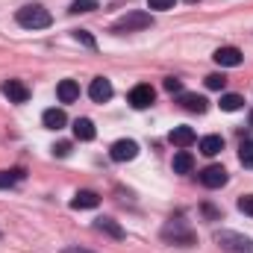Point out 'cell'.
Segmentation results:
<instances>
[{"instance_id": "6da1fadb", "label": "cell", "mask_w": 253, "mask_h": 253, "mask_svg": "<svg viewBox=\"0 0 253 253\" xmlns=\"http://www.w3.org/2000/svg\"><path fill=\"white\" fill-rule=\"evenodd\" d=\"M15 21L24 27V30H44V27H50L53 24V18H50V12L44 9V6H24V9H18V15H15Z\"/></svg>"}, {"instance_id": "7a4b0ae2", "label": "cell", "mask_w": 253, "mask_h": 253, "mask_svg": "<svg viewBox=\"0 0 253 253\" xmlns=\"http://www.w3.org/2000/svg\"><path fill=\"white\" fill-rule=\"evenodd\" d=\"M153 27V18L147 12H126L124 18H118L112 24V33L115 36H124V33H135V30H147Z\"/></svg>"}, {"instance_id": "3957f363", "label": "cell", "mask_w": 253, "mask_h": 253, "mask_svg": "<svg viewBox=\"0 0 253 253\" xmlns=\"http://www.w3.org/2000/svg\"><path fill=\"white\" fill-rule=\"evenodd\" d=\"M215 242L224 248L227 253H253V242L242 233H233V230H221L215 233Z\"/></svg>"}, {"instance_id": "277c9868", "label": "cell", "mask_w": 253, "mask_h": 253, "mask_svg": "<svg viewBox=\"0 0 253 253\" xmlns=\"http://www.w3.org/2000/svg\"><path fill=\"white\" fill-rule=\"evenodd\" d=\"M162 239L165 242H174V245H180V248H191L197 239H194V233H191L189 227H183L180 221H174V224H168L165 230H162Z\"/></svg>"}, {"instance_id": "5b68a950", "label": "cell", "mask_w": 253, "mask_h": 253, "mask_svg": "<svg viewBox=\"0 0 253 253\" xmlns=\"http://www.w3.org/2000/svg\"><path fill=\"white\" fill-rule=\"evenodd\" d=\"M109 156H112L115 162H132V159L138 156V144H135L132 138H118V141L112 144Z\"/></svg>"}, {"instance_id": "8992f818", "label": "cell", "mask_w": 253, "mask_h": 253, "mask_svg": "<svg viewBox=\"0 0 253 253\" xmlns=\"http://www.w3.org/2000/svg\"><path fill=\"white\" fill-rule=\"evenodd\" d=\"M126 100H129V106H132V109H147V106L156 100V91H153L150 85H144V83H141V85H135V88L129 91V97H126Z\"/></svg>"}, {"instance_id": "52a82bcc", "label": "cell", "mask_w": 253, "mask_h": 253, "mask_svg": "<svg viewBox=\"0 0 253 253\" xmlns=\"http://www.w3.org/2000/svg\"><path fill=\"white\" fill-rule=\"evenodd\" d=\"M3 94L9 97V103H27L30 100V88L21 80H6L3 83Z\"/></svg>"}, {"instance_id": "ba28073f", "label": "cell", "mask_w": 253, "mask_h": 253, "mask_svg": "<svg viewBox=\"0 0 253 253\" xmlns=\"http://www.w3.org/2000/svg\"><path fill=\"white\" fill-rule=\"evenodd\" d=\"M88 97H91L94 103H106V100L112 97V83H109L106 77H94L91 85H88Z\"/></svg>"}, {"instance_id": "9c48e42d", "label": "cell", "mask_w": 253, "mask_h": 253, "mask_svg": "<svg viewBox=\"0 0 253 253\" xmlns=\"http://www.w3.org/2000/svg\"><path fill=\"white\" fill-rule=\"evenodd\" d=\"M200 183H203L206 189H221V186L227 183V171H224L221 165H209V168L200 171Z\"/></svg>"}, {"instance_id": "30bf717a", "label": "cell", "mask_w": 253, "mask_h": 253, "mask_svg": "<svg viewBox=\"0 0 253 253\" xmlns=\"http://www.w3.org/2000/svg\"><path fill=\"white\" fill-rule=\"evenodd\" d=\"M212 59L221 65V68H239L245 56H242V50H239V47H218V50L212 53Z\"/></svg>"}, {"instance_id": "8fae6325", "label": "cell", "mask_w": 253, "mask_h": 253, "mask_svg": "<svg viewBox=\"0 0 253 253\" xmlns=\"http://www.w3.org/2000/svg\"><path fill=\"white\" fill-rule=\"evenodd\" d=\"M180 106H183L186 112H197V115H203V112L209 109V100L200 97V94H194V91H183V94H180Z\"/></svg>"}, {"instance_id": "7c38bea8", "label": "cell", "mask_w": 253, "mask_h": 253, "mask_svg": "<svg viewBox=\"0 0 253 253\" xmlns=\"http://www.w3.org/2000/svg\"><path fill=\"white\" fill-rule=\"evenodd\" d=\"M194 138H197V135H194V129H191V126H174V129L168 132V141H171V144H177L180 150L191 147V144H194Z\"/></svg>"}, {"instance_id": "4fadbf2b", "label": "cell", "mask_w": 253, "mask_h": 253, "mask_svg": "<svg viewBox=\"0 0 253 253\" xmlns=\"http://www.w3.org/2000/svg\"><path fill=\"white\" fill-rule=\"evenodd\" d=\"M97 203H100L97 191L83 189V191H77V194H74V200H71V209H94Z\"/></svg>"}, {"instance_id": "5bb4252c", "label": "cell", "mask_w": 253, "mask_h": 253, "mask_svg": "<svg viewBox=\"0 0 253 253\" xmlns=\"http://www.w3.org/2000/svg\"><path fill=\"white\" fill-rule=\"evenodd\" d=\"M94 230H100V233H106V236H112V239H124L126 233H124V227L118 224V221H112V218H97L94 221Z\"/></svg>"}, {"instance_id": "9a60e30c", "label": "cell", "mask_w": 253, "mask_h": 253, "mask_svg": "<svg viewBox=\"0 0 253 253\" xmlns=\"http://www.w3.org/2000/svg\"><path fill=\"white\" fill-rule=\"evenodd\" d=\"M56 94H59L62 103H74V100L80 97V85H77V80H62V83L56 85Z\"/></svg>"}, {"instance_id": "2e32d148", "label": "cell", "mask_w": 253, "mask_h": 253, "mask_svg": "<svg viewBox=\"0 0 253 253\" xmlns=\"http://www.w3.org/2000/svg\"><path fill=\"white\" fill-rule=\"evenodd\" d=\"M42 121H44V126L47 129H62L65 124H68V115H65L62 109H44V115H42Z\"/></svg>"}, {"instance_id": "e0dca14e", "label": "cell", "mask_w": 253, "mask_h": 253, "mask_svg": "<svg viewBox=\"0 0 253 253\" xmlns=\"http://www.w3.org/2000/svg\"><path fill=\"white\" fill-rule=\"evenodd\" d=\"M224 150V138L221 135H203L200 138V153L203 156H218Z\"/></svg>"}, {"instance_id": "ac0fdd59", "label": "cell", "mask_w": 253, "mask_h": 253, "mask_svg": "<svg viewBox=\"0 0 253 253\" xmlns=\"http://www.w3.org/2000/svg\"><path fill=\"white\" fill-rule=\"evenodd\" d=\"M74 135H77L80 141H91V138L97 135V129H94V124H91L88 118H77V121H74Z\"/></svg>"}, {"instance_id": "d6986e66", "label": "cell", "mask_w": 253, "mask_h": 253, "mask_svg": "<svg viewBox=\"0 0 253 253\" xmlns=\"http://www.w3.org/2000/svg\"><path fill=\"white\" fill-rule=\"evenodd\" d=\"M191 168H194V156L189 150H177L174 153V174H189Z\"/></svg>"}, {"instance_id": "ffe728a7", "label": "cell", "mask_w": 253, "mask_h": 253, "mask_svg": "<svg viewBox=\"0 0 253 253\" xmlns=\"http://www.w3.org/2000/svg\"><path fill=\"white\" fill-rule=\"evenodd\" d=\"M24 180V168H12V171H0V189H12L15 183Z\"/></svg>"}, {"instance_id": "44dd1931", "label": "cell", "mask_w": 253, "mask_h": 253, "mask_svg": "<svg viewBox=\"0 0 253 253\" xmlns=\"http://www.w3.org/2000/svg\"><path fill=\"white\" fill-rule=\"evenodd\" d=\"M242 106H245V97L242 94H224L221 97V109L224 112H239Z\"/></svg>"}, {"instance_id": "7402d4cb", "label": "cell", "mask_w": 253, "mask_h": 253, "mask_svg": "<svg viewBox=\"0 0 253 253\" xmlns=\"http://www.w3.org/2000/svg\"><path fill=\"white\" fill-rule=\"evenodd\" d=\"M94 9H97V0H74L68 6L71 15H85V12H94Z\"/></svg>"}, {"instance_id": "603a6c76", "label": "cell", "mask_w": 253, "mask_h": 253, "mask_svg": "<svg viewBox=\"0 0 253 253\" xmlns=\"http://www.w3.org/2000/svg\"><path fill=\"white\" fill-rule=\"evenodd\" d=\"M239 162L245 165V168H253V141H242V147H239Z\"/></svg>"}, {"instance_id": "cb8c5ba5", "label": "cell", "mask_w": 253, "mask_h": 253, "mask_svg": "<svg viewBox=\"0 0 253 253\" xmlns=\"http://www.w3.org/2000/svg\"><path fill=\"white\" fill-rule=\"evenodd\" d=\"M74 42H80V44H85L88 50H94V47H97V42H94V36H91L88 30H74Z\"/></svg>"}, {"instance_id": "d4e9b609", "label": "cell", "mask_w": 253, "mask_h": 253, "mask_svg": "<svg viewBox=\"0 0 253 253\" xmlns=\"http://www.w3.org/2000/svg\"><path fill=\"white\" fill-rule=\"evenodd\" d=\"M224 85H227V77H224V74H209V77H206V88L221 91Z\"/></svg>"}, {"instance_id": "484cf974", "label": "cell", "mask_w": 253, "mask_h": 253, "mask_svg": "<svg viewBox=\"0 0 253 253\" xmlns=\"http://www.w3.org/2000/svg\"><path fill=\"white\" fill-rule=\"evenodd\" d=\"M174 6H177V0H147V9H156V12H168Z\"/></svg>"}, {"instance_id": "4316f807", "label": "cell", "mask_w": 253, "mask_h": 253, "mask_svg": "<svg viewBox=\"0 0 253 253\" xmlns=\"http://www.w3.org/2000/svg\"><path fill=\"white\" fill-rule=\"evenodd\" d=\"M165 91H171V94H183V80L168 77V80H165Z\"/></svg>"}, {"instance_id": "83f0119b", "label": "cell", "mask_w": 253, "mask_h": 253, "mask_svg": "<svg viewBox=\"0 0 253 253\" xmlns=\"http://www.w3.org/2000/svg\"><path fill=\"white\" fill-rule=\"evenodd\" d=\"M239 209H242L245 215H251V218H253V194H245V197H239Z\"/></svg>"}, {"instance_id": "f1b7e54d", "label": "cell", "mask_w": 253, "mask_h": 253, "mask_svg": "<svg viewBox=\"0 0 253 253\" xmlns=\"http://www.w3.org/2000/svg\"><path fill=\"white\" fill-rule=\"evenodd\" d=\"M53 156H59V159L71 156V141H59V144H53Z\"/></svg>"}, {"instance_id": "f546056e", "label": "cell", "mask_w": 253, "mask_h": 253, "mask_svg": "<svg viewBox=\"0 0 253 253\" xmlns=\"http://www.w3.org/2000/svg\"><path fill=\"white\" fill-rule=\"evenodd\" d=\"M62 253H91V251H83V248H65Z\"/></svg>"}, {"instance_id": "4dcf8cb0", "label": "cell", "mask_w": 253, "mask_h": 253, "mask_svg": "<svg viewBox=\"0 0 253 253\" xmlns=\"http://www.w3.org/2000/svg\"><path fill=\"white\" fill-rule=\"evenodd\" d=\"M251 126H253V112H251Z\"/></svg>"}]
</instances>
